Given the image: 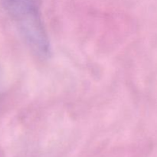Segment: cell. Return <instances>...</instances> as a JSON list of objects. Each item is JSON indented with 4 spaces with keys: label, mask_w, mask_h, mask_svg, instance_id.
Masks as SVG:
<instances>
[{
    "label": "cell",
    "mask_w": 157,
    "mask_h": 157,
    "mask_svg": "<svg viewBox=\"0 0 157 157\" xmlns=\"http://www.w3.org/2000/svg\"><path fill=\"white\" fill-rule=\"evenodd\" d=\"M2 2L28 47L39 58H48L51 55V45L41 18L40 0Z\"/></svg>",
    "instance_id": "cell-1"
}]
</instances>
